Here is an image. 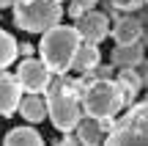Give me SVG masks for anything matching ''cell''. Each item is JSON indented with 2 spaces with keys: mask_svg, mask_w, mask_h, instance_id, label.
<instances>
[{
  "mask_svg": "<svg viewBox=\"0 0 148 146\" xmlns=\"http://www.w3.org/2000/svg\"><path fill=\"white\" fill-rule=\"evenodd\" d=\"M96 6H99V0H71V3H69V11H66V14H71L74 19H77L79 14H85V11L96 8Z\"/></svg>",
  "mask_w": 148,
  "mask_h": 146,
  "instance_id": "cell-17",
  "label": "cell"
},
{
  "mask_svg": "<svg viewBox=\"0 0 148 146\" xmlns=\"http://www.w3.org/2000/svg\"><path fill=\"white\" fill-rule=\"evenodd\" d=\"M19 99H22V86L16 75H8L5 69H0V116H14L19 110Z\"/></svg>",
  "mask_w": 148,
  "mask_h": 146,
  "instance_id": "cell-9",
  "label": "cell"
},
{
  "mask_svg": "<svg viewBox=\"0 0 148 146\" xmlns=\"http://www.w3.org/2000/svg\"><path fill=\"white\" fill-rule=\"evenodd\" d=\"M99 61H101L99 44H93V42H82V44L77 47V55H74L71 69H77V72H90V69H96V66H99Z\"/></svg>",
  "mask_w": 148,
  "mask_h": 146,
  "instance_id": "cell-14",
  "label": "cell"
},
{
  "mask_svg": "<svg viewBox=\"0 0 148 146\" xmlns=\"http://www.w3.org/2000/svg\"><path fill=\"white\" fill-rule=\"evenodd\" d=\"M60 0H14V25L25 33H44L60 25L63 17Z\"/></svg>",
  "mask_w": 148,
  "mask_h": 146,
  "instance_id": "cell-3",
  "label": "cell"
},
{
  "mask_svg": "<svg viewBox=\"0 0 148 146\" xmlns=\"http://www.w3.org/2000/svg\"><path fill=\"white\" fill-rule=\"evenodd\" d=\"M110 36L115 39V44H132L143 39V25L134 17H121L115 25L110 28Z\"/></svg>",
  "mask_w": 148,
  "mask_h": 146,
  "instance_id": "cell-12",
  "label": "cell"
},
{
  "mask_svg": "<svg viewBox=\"0 0 148 146\" xmlns=\"http://www.w3.org/2000/svg\"><path fill=\"white\" fill-rule=\"evenodd\" d=\"M143 55H145V44H143V39H140V42H132V44H115L110 58H112V66L123 69V66L143 64Z\"/></svg>",
  "mask_w": 148,
  "mask_h": 146,
  "instance_id": "cell-11",
  "label": "cell"
},
{
  "mask_svg": "<svg viewBox=\"0 0 148 146\" xmlns=\"http://www.w3.org/2000/svg\"><path fill=\"white\" fill-rule=\"evenodd\" d=\"M115 83L121 86V91H123V99H126V105H132V102H134V97L140 94V88H143V77H140L137 72H134V66H123V69L118 72Z\"/></svg>",
  "mask_w": 148,
  "mask_h": 146,
  "instance_id": "cell-15",
  "label": "cell"
},
{
  "mask_svg": "<svg viewBox=\"0 0 148 146\" xmlns=\"http://www.w3.org/2000/svg\"><path fill=\"white\" fill-rule=\"evenodd\" d=\"M82 44L77 28L71 25H52L49 30L41 33V42H38V58L49 66L52 75H66L74 64V55L77 47Z\"/></svg>",
  "mask_w": 148,
  "mask_h": 146,
  "instance_id": "cell-2",
  "label": "cell"
},
{
  "mask_svg": "<svg viewBox=\"0 0 148 146\" xmlns=\"http://www.w3.org/2000/svg\"><path fill=\"white\" fill-rule=\"evenodd\" d=\"M3 143L5 146H41L44 138H41V132L36 130V124H25V127L8 130L5 138H3Z\"/></svg>",
  "mask_w": 148,
  "mask_h": 146,
  "instance_id": "cell-13",
  "label": "cell"
},
{
  "mask_svg": "<svg viewBox=\"0 0 148 146\" xmlns=\"http://www.w3.org/2000/svg\"><path fill=\"white\" fill-rule=\"evenodd\" d=\"M19 53H25V55H33V47H30V44H19Z\"/></svg>",
  "mask_w": 148,
  "mask_h": 146,
  "instance_id": "cell-18",
  "label": "cell"
},
{
  "mask_svg": "<svg viewBox=\"0 0 148 146\" xmlns=\"http://www.w3.org/2000/svg\"><path fill=\"white\" fill-rule=\"evenodd\" d=\"M115 119L112 116H104V119H96V116H88L82 113L79 124L74 127V135H77V143H85V146H93V143H101L107 135H110Z\"/></svg>",
  "mask_w": 148,
  "mask_h": 146,
  "instance_id": "cell-7",
  "label": "cell"
},
{
  "mask_svg": "<svg viewBox=\"0 0 148 146\" xmlns=\"http://www.w3.org/2000/svg\"><path fill=\"white\" fill-rule=\"evenodd\" d=\"M82 80H69L58 75V80L49 83L47 94V108H49V121L58 132H74V127L82 119Z\"/></svg>",
  "mask_w": 148,
  "mask_h": 146,
  "instance_id": "cell-1",
  "label": "cell"
},
{
  "mask_svg": "<svg viewBox=\"0 0 148 146\" xmlns=\"http://www.w3.org/2000/svg\"><path fill=\"white\" fill-rule=\"evenodd\" d=\"M19 116L27 124H41L44 119H49V108H47V94H22L19 99Z\"/></svg>",
  "mask_w": 148,
  "mask_h": 146,
  "instance_id": "cell-10",
  "label": "cell"
},
{
  "mask_svg": "<svg viewBox=\"0 0 148 146\" xmlns=\"http://www.w3.org/2000/svg\"><path fill=\"white\" fill-rule=\"evenodd\" d=\"M5 6H14V0H0V8H5Z\"/></svg>",
  "mask_w": 148,
  "mask_h": 146,
  "instance_id": "cell-19",
  "label": "cell"
},
{
  "mask_svg": "<svg viewBox=\"0 0 148 146\" xmlns=\"http://www.w3.org/2000/svg\"><path fill=\"white\" fill-rule=\"evenodd\" d=\"M104 143H148V99L132 105L121 119H115Z\"/></svg>",
  "mask_w": 148,
  "mask_h": 146,
  "instance_id": "cell-5",
  "label": "cell"
},
{
  "mask_svg": "<svg viewBox=\"0 0 148 146\" xmlns=\"http://www.w3.org/2000/svg\"><path fill=\"white\" fill-rule=\"evenodd\" d=\"M145 3H148V0H145Z\"/></svg>",
  "mask_w": 148,
  "mask_h": 146,
  "instance_id": "cell-21",
  "label": "cell"
},
{
  "mask_svg": "<svg viewBox=\"0 0 148 146\" xmlns=\"http://www.w3.org/2000/svg\"><path fill=\"white\" fill-rule=\"evenodd\" d=\"M16 55H19V44H16V39L11 36V33L0 30V69L11 66L16 61Z\"/></svg>",
  "mask_w": 148,
  "mask_h": 146,
  "instance_id": "cell-16",
  "label": "cell"
},
{
  "mask_svg": "<svg viewBox=\"0 0 148 146\" xmlns=\"http://www.w3.org/2000/svg\"><path fill=\"white\" fill-rule=\"evenodd\" d=\"M16 80H19L22 91L27 94H44L52 83V72L41 58H25L16 66Z\"/></svg>",
  "mask_w": 148,
  "mask_h": 146,
  "instance_id": "cell-6",
  "label": "cell"
},
{
  "mask_svg": "<svg viewBox=\"0 0 148 146\" xmlns=\"http://www.w3.org/2000/svg\"><path fill=\"white\" fill-rule=\"evenodd\" d=\"M74 28L79 30L82 42H93V44L104 42V39L110 36V19H107L104 11H96V8H90V11H85V14H79Z\"/></svg>",
  "mask_w": 148,
  "mask_h": 146,
  "instance_id": "cell-8",
  "label": "cell"
},
{
  "mask_svg": "<svg viewBox=\"0 0 148 146\" xmlns=\"http://www.w3.org/2000/svg\"><path fill=\"white\" fill-rule=\"evenodd\" d=\"M126 108V99L123 91L115 80H107V77H96L88 80L82 88V110L88 116L96 119H104V116H115Z\"/></svg>",
  "mask_w": 148,
  "mask_h": 146,
  "instance_id": "cell-4",
  "label": "cell"
},
{
  "mask_svg": "<svg viewBox=\"0 0 148 146\" xmlns=\"http://www.w3.org/2000/svg\"><path fill=\"white\" fill-rule=\"evenodd\" d=\"M143 44L148 47V30H143Z\"/></svg>",
  "mask_w": 148,
  "mask_h": 146,
  "instance_id": "cell-20",
  "label": "cell"
}]
</instances>
